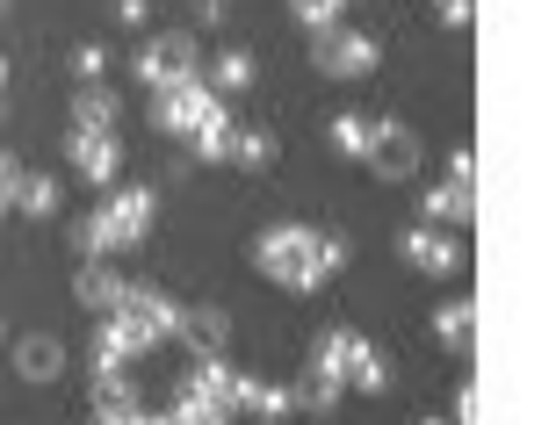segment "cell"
<instances>
[{"mask_svg":"<svg viewBox=\"0 0 556 425\" xmlns=\"http://www.w3.org/2000/svg\"><path fill=\"white\" fill-rule=\"evenodd\" d=\"M253 260H261V274L275 288L311 296V288H326L348 267V239H326V231H304V223H275V231H261Z\"/></svg>","mask_w":556,"mask_h":425,"instance_id":"cell-1","label":"cell"},{"mask_svg":"<svg viewBox=\"0 0 556 425\" xmlns=\"http://www.w3.org/2000/svg\"><path fill=\"white\" fill-rule=\"evenodd\" d=\"M109 318L138 339V353H152L160 339H174V332H181V304H174V296H160L152 282H124V296L109 304Z\"/></svg>","mask_w":556,"mask_h":425,"instance_id":"cell-2","label":"cell"},{"mask_svg":"<svg viewBox=\"0 0 556 425\" xmlns=\"http://www.w3.org/2000/svg\"><path fill=\"white\" fill-rule=\"evenodd\" d=\"M376 37L369 29H348V22H332V29H311V65L318 73H332V80H362V73H376Z\"/></svg>","mask_w":556,"mask_h":425,"instance_id":"cell-3","label":"cell"},{"mask_svg":"<svg viewBox=\"0 0 556 425\" xmlns=\"http://www.w3.org/2000/svg\"><path fill=\"white\" fill-rule=\"evenodd\" d=\"M477 217V152L463 144L448 159V181L427 195V223H441V231H463V223Z\"/></svg>","mask_w":556,"mask_h":425,"instance_id":"cell-4","label":"cell"},{"mask_svg":"<svg viewBox=\"0 0 556 425\" xmlns=\"http://www.w3.org/2000/svg\"><path fill=\"white\" fill-rule=\"evenodd\" d=\"M181 397L203 411V418L231 425V418H239V397H247V375H239V368H225V361H195V375L181 383Z\"/></svg>","mask_w":556,"mask_h":425,"instance_id":"cell-5","label":"cell"},{"mask_svg":"<svg viewBox=\"0 0 556 425\" xmlns=\"http://www.w3.org/2000/svg\"><path fill=\"white\" fill-rule=\"evenodd\" d=\"M217 108V94H210L203 80H174V87H152V130L160 138H188L195 123Z\"/></svg>","mask_w":556,"mask_h":425,"instance_id":"cell-6","label":"cell"},{"mask_svg":"<svg viewBox=\"0 0 556 425\" xmlns=\"http://www.w3.org/2000/svg\"><path fill=\"white\" fill-rule=\"evenodd\" d=\"M195 37L188 29H166V37H144L138 51V80L144 87H174V80H195Z\"/></svg>","mask_w":556,"mask_h":425,"instance_id":"cell-7","label":"cell"},{"mask_svg":"<svg viewBox=\"0 0 556 425\" xmlns=\"http://www.w3.org/2000/svg\"><path fill=\"white\" fill-rule=\"evenodd\" d=\"M152 209H160V195L152 188H116L102 203V223H109V253H130V245L152 239Z\"/></svg>","mask_w":556,"mask_h":425,"instance_id":"cell-8","label":"cell"},{"mask_svg":"<svg viewBox=\"0 0 556 425\" xmlns=\"http://www.w3.org/2000/svg\"><path fill=\"white\" fill-rule=\"evenodd\" d=\"M369 173L376 181H413L419 173V138L405 130V123H369Z\"/></svg>","mask_w":556,"mask_h":425,"instance_id":"cell-9","label":"cell"},{"mask_svg":"<svg viewBox=\"0 0 556 425\" xmlns=\"http://www.w3.org/2000/svg\"><path fill=\"white\" fill-rule=\"evenodd\" d=\"M138 418H144V397H138V383H130L124 368L94 375V425H138Z\"/></svg>","mask_w":556,"mask_h":425,"instance_id":"cell-10","label":"cell"},{"mask_svg":"<svg viewBox=\"0 0 556 425\" xmlns=\"http://www.w3.org/2000/svg\"><path fill=\"white\" fill-rule=\"evenodd\" d=\"M174 339L188 346V353H195V361H225V346H231V318L225 310H181V332H174Z\"/></svg>","mask_w":556,"mask_h":425,"instance_id":"cell-11","label":"cell"},{"mask_svg":"<svg viewBox=\"0 0 556 425\" xmlns=\"http://www.w3.org/2000/svg\"><path fill=\"white\" fill-rule=\"evenodd\" d=\"M73 144V166H80L87 188H116V173H124V144H116V130H102V138H65Z\"/></svg>","mask_w":556,"mask_h":425,"instance_id":"cell-12","label":"cell"},{"mask_svg":"<svg viewBox=\"0 0 556 425\" xmlns=\"http://www.w3.org/2000/svg\"><path fill=\"white\" fill-rule=\"evenodd\" d=\"M405 260H413L419 274H455L463 245H455V231H441V223H419V231H405Z\"/></svg>","mask_w":556,"mask_h":425,"instance_id":"cell-13","label":"cell"},{"mask_svg":"<svg viewBox=\"0 0 556 425\" xmlns=\"http://www.w3.org/2000/svg\"><path fill=\"white\" fill-rule=\"evenodd\" d=\"M362 353H369V339H362L354 324H326V332H318V346H311V368H326V375H340V383H348Z\"/></svg>","mask_w":556,"mask_h":425,"instance_id":"cell-14","label":"cell"},{"mask_svg":"<svg viewBox=\"0 0 556 425\" xmlns=\"http://www.w3.org/2000/svg\"><path fill=\"white\" fill-rule=\"evenodd\" d=\"M15 375H22V383H59V375H65L59 332H29V339L15 346Z\"/></svg>","mask_w":556,"mask_h":425,"instance_id":"cell-15","label":"cell"},{"mask_svg":"<svg viewBox=\"0 0 556 425\" xmlns=\"http://www.w3.org/2000/svg\"><path fill=\"white\" fill-rule=\"evenodd\" d=\"M73 296H80L94 318H109V304L124 296V274H116L109 260H80V274H73Z\"/></svg>","mask_w":556,"mask_h":425,"instance_id":"cell-16","label":"cell"},{"mask_svg":"<svg viewBox=\"0 0 556 425\" xmlns=\"http://www.w3.org/2000/svg\"><path fill=\"white\" fill-rule=\"evenodd\" d=\"M289 411H296V389H282V383H261V375H247V397H239V418L282 425Z\"/></svg>","mask_w":556,"mask_h":425,"instance_id":"cell-17","label":"cell"},{"mask_svg":"<svg viewBox=\"0 0 556 425\" xmlns=\"http://www.w3.org/2000/svg\"><path fill=\"white\" fill-rule=\"evenodd\" d=\"M87 361H94V375H109V368H130V361H138V339H130L116 318H102V324H94V339H87Z\"/></svg>","mask_w":556,"mask_h":425,"instance_id":"cell-18","label":"cell"},{"mask_svg":"<svg viewBox=\"0 0 556 425\" xmlns=\"http://www.w3.org/2000/svg\"><path fill=\"white\" fill-rule=\"evenodd\" d=\"M102 130H116V94L109 87H80L73 94V138H102Z\"/></svg>","mask_w":556,"mask_h":425,"instance_id":"cell-19","label":"cell"},{"mask_svg":"<svg viewBox=\"0 0 556 425\" xmlns=\"http://www.w3.org/2000/svg\"><path fill=\"white\" fill-rule=\"evenodd\" d=\"M433 339L448 346V353H470V339H477V304L470 296H455V304L433 310Z\"/></svg>","mask_w":556,"mask_h":425,"instance_id":"cell-20","label":"cell"},{"mask_svg":"<svg viewBox=\"0 0 556 425\" xmlns=\"http://www.w3.org/2000/svg\"><path fill=\"white\" fill-rule=\"evenodd\" d=\"M181 144L195 152V159H225V144H231V102H217V108H210V116L195 123Z\"/></svg>","mask_w":556,"mask_h":425,"instance_id":"cell-21","label":"cell"},{"mask_svg":"<svg viewBox=\"0 0 556 425\" xmlns=\"http://www.w3.org/2000/svg\"><path fill=\"white\" fill-rule=\"evenodd\" d=\"M210 94H217V102H225V94H247V87H253V59H247V51H225V59H217V65H210Z\"/></svg>","mask_w":556,"mask_h":425,"instance_id":"cell-22","label":"cell"},{"mask_svg":"<svg viewBox=\"0 0 556 425\" xmlns=\"http://www.w3.org/2000/svg\"><path fill=\"white\" fill-rule=\"evenodd\" d=\"M15 209L22 217H59V181H51V173H22Z\"/></svg>","mask_w":556,"mask_h":425,"instance_id":"cell-23","label":"cell"},{"mask_svg":"<svg viewBox=\"0 0 556 425\" xmlns=\"http://www.w3.org/2000/svg\"><path fill=\"white\" fill-rule=\"evenodd\" d=\"M225 159H231V166H247V173H261V166L275 159V138H268V130H231Z\"/></svg>","mask_w":556,"mask_h":425,"instance_id":"cell-24","label":"cell"},{"mask_svg":"<svg viewBox=\"0 0 556 425\" xmlns=\"http://www.w3.org/2000/svg\"><path fill=\"white\" fill-rule=\"evenodd\" d=\"M348 397V383L340 375H326V368H304V383H296V404H311V411H332Z\"/></svg>","mask_w":556,"mask_h":425,"instance_id":"cell-25","label":"cell"},{"mask_svg":"<svg viewBox=\"0 0 556 425\" xmlns=\"http://www.w3.org/2000/svg\"><path fill=\"white\" fill-rule=\"evenodd\" d=\"M73 245H80V260H109V223H102V209H87V217L73 223Z\"/></svg>","mask_w":556,"mask_h":425,"instance_id":"cell-26","label":"cell"},{"mask_svg":"<svg viewBox=\"0 0 556 425\" xmlns=\"http://www.w3.org/2000/svg\"><path fill=\"white\" fill-rule=\"evenodd\" d=\"M332 152L362 159V152H369V116H332Z\"/></svg>","mask_w":556,"mask_h":425,"instance_id":"cell-27","label":"cell"},{"mask_svg":"<svg viewBox=\"0 0 556 425\" xmlns=\"http://www.w3.org/2000/svg\"><path fill=\"white\" fill-rule=\"evenodd\" d=\"M348 389H369V397H376V389H391V361H383V353H376V346H369V353H362V361H354Z\"/></svg>","mask_w":556,"mask_h":425,"instance_id":"cell-28","label":"cell"},{"mask_svg":"<svg viewBox=\"0 0 556 425\" xmlns=\"http://www.w3.org/2000/svg\"><path fill=\"white\" fill-rule=\"evenodd\" d=\"M340 8H348V0H289V15L304 22V29H332V22H340Z\"/></svg>","mask_w":556,"mask_h":425,"instance_id":"cell-29","label":"cell"},{"mask_svg":"<svg viewBox=\"0 0 556 425\" xmlns=\"http://www.w3.org/2000/svg\"><path fill=\"white\" fill-rule=\"evenodd\" d=\"M73 65H80V80L94 87V80H102V65H109V51H102V43H80V51H73Z\"/></svg>","mask_w":556,"mask_h":425,"instance_id":"cell-30","label":"cell"},{"mask_svg":"<svg viewBox=\"0 0 556 425\" xmlns=\"http://www.w3.org/2000/svg\"><path fill=\"white\" fill-rule=\"evenodd\" d=\"M15 188H22V159L0 144V203H15Z\"/></svg>","mask_w":556,"mask_h":425,"instance_id":"cell-31","label":"cell"},{"mask_svg":"<svg viewBox=\"0 0 556 425\" xmlns=\"http://www.w3.org/2000/svg\"><path fill=\"white\" fill-rule=\"evenodd\" d=\"M433 15L448 22V29H470V15H477V0H433Z\"/></svg>","mask_w":556,"mask_h":425,"instance_id":"cell-32","label":"cell"},{"mask_svg":"<svg viewBox=\"0 0 556 425\" xmlns=\"http://www.w3.org/2000/svg\"><path fill=\"white\" fill-rule=\"evenodd\" d=\"M116 15H124V22H130V29H138V22H144V15H152V0H116Z\"/></svg>","mask_w":556,"mask_h":425,"instance_id":"cell-33","label":"cell"},{"mask_svg":"<svg viewBox=\"0 0 556 425\" xmlns=\"http://www.w3.org/2000/svg\"><path fill=\"white\" fill-rule=\"evenodd\" d=\"M455 418H463V425H477V389H463V397H455Z\"/></svg>","mask_w":556,"mask_h":425,"instance_id":"cell-34","label":"cell"},{"mask_svg":"<svg viewBox=\"0 0 556 425\" xmlns=\"http://www.w3.org/2000/svg\"><path fill=\"white\" fill-rule=\"evenodd\" d=\"M203 15H210V22H225V15H231V0H203Z\"/></svg>","mask_w":556,"mask_h":425,"instance_id":"cell-35","label":"cell"},{"mask_svg":"<svg viewBox=\"0 0 556 425\" xmlns=\"http://www.w3.org/2000/svg\"><path fill=\"white\" fill-rule=\"evenodd\" d=\"M138 425H166V418H160V411H144V418H138Z\"/></svg>","mask_w":556,"mask_h":425,"instance_id":"cell-36","label":"cell"},{"mask_svg":"<svg viewBox=\"0 0 556 425\" xmlns=\"http://www.w3.org/2000/svg\"><path fill=\"white\" fill-rule=\"evenodd\" d=\"M0 87H8V51H0Z\"/></svg>","mask_w":556,"mask_h":425,"instance_id":"cell-37","label":"cell"},{"mask_svg":"<svg viewBox=\"0 0 556 425\" xmlns=\"http://www.w3.org/2000/svg\"><path fill=\"white\" fill-rule=\"evenodd\" d=\"M419 425H448V418H419Z\"/></svg>","mask_w":556,"mask_h":425,"instance_id":"cell-38","label":"cell"},{"mask_svg":"<svg viewBox=\"0 0 556 425\" xmlns=\"http://www.w3.org/2000/svg\"><path fill=\"white\" fill-rule=\"evenodd\" d=\"M0 116H8V102H0Z\"/></svg>","mask_w":556,"mask_h":425,"instance_id":"cell-39","label":"cell"},{"mask_svg":"<svg viewBox=\"0 0 556 425\" xmlns=\"http://www.w3.org/2000/svg\"><path fill=\"white\" fill-rule=\"evenodd\" d=\"M0 8H8V0H0Z\"/></svg>","mask_w":556,"mask_h":425,"instance_id":"cell-40","label":"cell"},{"mask_svg":"<svg viewBox=\"0 0 556 425\" xmlns=\"http://www.w3.org/2000/svg\"><path fill=\"white\" fill-rule=\"evenodd\" d=\"M0 209H8V203H0Z\"/></svg>","mask_w":556,"mask_h":425,"instance_id":"cell-41","label":"cell"}]
</instances>
